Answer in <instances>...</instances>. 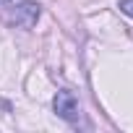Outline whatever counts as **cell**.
Here are the masks:
<instances>
[{
	"label": "cell",
	"instance_id": "cell-3",
	"mask_svg": "<svg viewBox=\"0 0 133 133\" xmlns=\"http://www.w3.org/2000/svg\"><path fill=\"white\" fill-rule=\"evenodd\" d=\"M117 8H120L125 16H130V18H133V0H120V3H117Z\"/></svg>",
	"mask_w": 133,
	"mask_h": 133
},
{
	"label": "cell",
	"instance_id": "cell-1",
	"mask_svg": "<svg viewBox=\"0 0 133 133\" xmlns=\"http://www.w3.org/2000/svg\"><path fill=\"white\" fill-rule=\"evenodd\" d=\"M52 107H55L57 117L68 120V123H78V120H81V104H78L76 94H73V91H68V89H63V91H57V94H55Z\"/></svg>",
	"mask_w": 133,
	"mask_h": 133
},
{
	"label": "cell",
	"instance_id": "cell-4",
	"mask_svg": "<svg viewBox=\"0 0 133 133\" xmlns=\"http://www.w3.org/2000/svg\"><path fill=\"white\" fill-rule=\"evenodd\" d=\"M5 3H11V0H0V5H5Z\"/></svg>",
	"mask_w": 133,
	"mask_h": 133
},
{
	"label": "cell",
	"instance_id": "cell-2",
	"mask_svg": "<svg viewBox=\"0 0 133 133\" xmlns=\"http://www.w3.org/2000/svg\"><path fill=\"white\" fill-rule=\"evenodd\" d=\"M39 13H42L39 5L31 3V0H26V3H21V5L13 8V21H16V26H21V29H31V26L37 24Z\"/></svg>",
	"mask_w": 133,
	"mask_h": 133
}]
</instances>
